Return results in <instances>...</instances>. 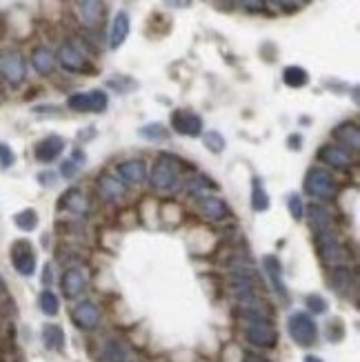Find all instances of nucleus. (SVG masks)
I'll return each mask as SVG.
<instances>
[{
    "label": "nucleus",
    "instance_id": "obj_1",
    "mask_svg": "<svg viewBox=\"0 0 360 362\" xmlns=\"http://www.w3.org/2000/svg\"><path fill=\"white\" fill-rule=\"evenodd\" d=\"M313 238H316V252L325 265H329V267L345 265L347 252L338 238V233H336V229H334V224L316 229L313 231Z\"/></svg>",
    "mask_w": 360,
    "mask_h": 362
},
{
    "label": "nucleus",
    "instance_id": "obj_2",
    "mask_svg": "<svg viewBox=\"0 0 360 362\" xmlns=\"http://www.w3.org/2000/svg\"><path fill=\"white\" fill-rule=\"evenodd\" d=\"M152 187L158 191H174L180 183V163L172 154H161L152 167Z\"/></svg>",
    "mask_w": 360,
    "mask_h": 362
},
{
    "label": "nucleus",
    "instance_id": "obj_3",
    "mask_svg": "<svg viewBox=\"0 0 360 362\" xmlns=\"http://www.w3.org/2000/svg\"><path fill=\"white\" fill-rule=\"evenodd\" d=\"M287 331L298 347H313L318 340V327L307 311H294L287 318Z\"/></svg>",
    "mask_w": 360,
    "mask_h": 362
},
{
    "label": "nucleus",
    "instance_id": "obj_4",
    "mask_svg": "<svg viewBox=\"0 0 360 362\" xmlns=\"http://www.w3.org/2000/svg\"><path fill=\"white\" fill-rule=\"evenodd\" d=\"M302 187H305V191L309 196L318 198V200H336V196H338V183H336V178L325 172V169H318V167H311L305 180H302Z\"/></svg>",
    "mask_w": 360,
    "mask_h": 362
},
{
    "label": "nucleus",
    "instance_id": "obj_5",
    "mask_svg": "<svg viewBox=\"0 0 360 362\" xmlns=\"http://www.w3.org/2000/svg\"><path fill=\"white\" fill-rule=\"evenodd\" d=\"M247 343L261 349H274L278 345V331L269 318H245Z\"/></svg>",
    "mask_w": 360,
    "mask_h": 362
},
{
    "label": "nucleus",
    "instance_id": "obj_6",
    "mask_svg": "<svg viewBox=\"0 0 360 362\" xmlns=\"http://www.w3.org/2000/svg\"><path fill=\"white\" fill-rule=\"evenodd\" d=\"M67 107L76 114H103L109 107V96L103 89H92V92H76L67 98Z\"/></svg>",
    "mask_w": 360,
    "mask_h": 362
},
{
    "label": "nucleus",
    "instance_id": "obj_7",
    "mask_svg": "<svg viewBox=\"0 0 360 362\" xmlns=\"http://www.w3.org/2000/svg\"><path fill=\"white\" fill-rule=\"evenodd\" d=\"M56 63H58L65 72L69 74H89L92 69V63H89L87 56L76 47L74 42H63L58 54H56Z\"/></svg>",
    "mask_w": 360,
    "mask_h": 362
},
{
    "label": "nucleus",
    "instance_id": "obj_8",
    "mask_svg": "<svg viewBox=\"0 0 360 362\" xmlns=\"http://www.w3.org/2000/svg\"><path fill=\"white\" fill-rule=\"evenodd\" d=\"M329 287L343 298H354L358 296V276L356 271L347 265H336L329 271Z\"/></svg>",
    "mask_w": 360,
    "mask_h": 362
},
{
    "label": "nucleus",
    "instance_id": "obj_9",
    "mask_svg": "<svg viewBox=\"0 0 360 362\" xmlns=\"http://www.w3.org/2000/svg\"><path fill=\"white\" fill-rule=\"evenodd\" d=\"M0 74H3V78L9 83V85H22V81H25L27 76V65H25V58H22L20 51H5L3 58H0Z\"/></svg>",
    "mask_w": 360,
    "mask_h": 362
},
{
    "label": "nucleus",
    "instance_id": "obj_10",
    "mask_svg": "<svg viewBox=\"0 0 360 362\" xmlns=\"http://www.w3.org/2000/svg\"><path fill=\"white\" fill-rule=\"evenodd\" d=\"M354 158H356L354 154H350L338 145H322L318 149V161L336 169V172H350L354 167Z\"/></svg>",
    "mask_w": 360,
    "mask_h": 362
},
{
    "label": "nucleus",
    "instance_id": "obj_11",
    "mask_svg": "<svg viewBox=\"0 0 360 362\" xmlns=\"http://www.w3.org/2000/svg\"><path fill=\"white\" fill-rule=\"evenodd\" d=\"M172 129L180 135H187V138H198L202 133V118L196 111L176 109L172 114Z\"/></svg>",
    "mask_w": 360,
    "mask_h": 362
},
{
    "label": "nucleus",
    "instance_id": "obj_12",
    "mask_svg": "<svg viewBox=\"0 0 360 362\" xmlns=\"http://www.w3.org/2000/svg\"><path fill=\"white\" fill-rule=\"evenodd\" d=\"M100 318H103V313H100L98 304L92 302V300H83L78 302L76 307L72 309V320L78 329L83 331H94L96 327L100 324Z\"/></svg>",
    "mask_w": 360,
    "mask_h": 362
},
{
    "label": "nucleus",
    "instance_id": "obj_13",
    "mask_svg": "<svg viewBox=\"0 0 360 362\" xmlns=\"http://www.w3.org/2000/svg\"><path fill=\"white\" fill-rule=\"evenodd\" d=\"M11 260H14V269L20 276H33L36 271V254L27 240H16L14 247H11Z\"/></svg>",
    "mask_w": 360,
    "mask_h": 362
},
{
    "label": "nucleus",
    "instance_id": "obj_14",
    "mask_svg": "<svg viewBox=\"0 0 360 362\" xmlns=\"http://www.w3.org/2000/svg\"><path fill=\"white\" fill-rule=\"evenodd\" d=\"M60 289L65 293V298H78V296H83L85 289H87V274H85V269L83 267H67L65 269V274L60 278Z\"/></svg>",
    "mask_w": 360,
    "mask_h": 362
},
{
    "label": "nucleus",
    "instance_id": "obj_15",
    "mask_svg": "<svg viewBox=\"0 0 360 362\" xmlns=\"http://www.w3.org/2000/svg\"><path fill=\"white\" fill-rule=\"evenodd\" d=\"M334 138L338 142V147L347 149L350 154H358L360 149V129H358V122L356 120H345L341 122L338 127L334 129Z\"/></svg>",
    "mask_w": 360,
    "mask_h": 362
},
{
    "label": "nucleus",
    "instance_id": "obj_16",
    "mask_svg": "<svg viewBox=\"0 0 360 362\" xmlns=\"http://www.w3.org/2000/svg\"><path fill=\"white\" fill-rule=\"evenodd\" d=\"M116 172L127 185H142L147 180V165L142 158H129V161L118 163Z\"/></svg>",
    "mask_w": 360,
    "mask_h": 362
},
{
    "label": "nucleus",
    "instance_id": "obj_17",
    "mask_svg": "<svg viewBox=\"0 0 360 362\" xmlns=\"http://www.w3.org/2000/svg\"><path fill=\"white\" fill-rule=\"evenodd\" d=\"M263 269H265L269 282H272L274 291L278 293V298L287 302L289 293H287L285 280H283V267H280V260L276 256H263Z\"/></svg>",
    "mask_w": 360,
    "mask_h": 362
},
{
    "label": "nucleus",
    "instance_id": "obj_18",
    "mask_svg": "<svg viewBox=\"0 0 360 362\" xmlns=\"http://www.w3.org/2000/svg\"><path fill=\"white\" fill-rule=\"evenodd\" d=\"M131 29V18L125 9H120L118 14L111 20V29H109V49H118L122 42L127 40Z\"/></svg>",
    "mask_w": 360,
    "mask_h": 362
},
{
    "label": "nucleus",
    "instance_id": "obj_19",
    "mask_svg": "<svg viewBox=\"0 0 360 362\" xmlns=\"http://www.w3.org/2000/svg\"><path fill=\"white\" fill-rule=\"evenodd\" d=\"M63 149H65V138L63 135L51 133L36 145V158L40 163H54L56 158L63 154Z\"/></svg>",
    "mask_w": 360,
    "mask_h": 362
},
{
    "label": "nucleus",
    "instance_id": "obj_20",
    "mask_svg": "<svg viewBox=\"0 0 360 362\" xmlns=\"http://www.w3.org/2000/svg\"><path fill=\"white\" fill-rule=\"evenodd\" d=\"M78 14H81V20L87 27H98L105 18V3L103 0H81Z\"/></svg>",
    "mask_w": 360,
    "mask_h": 362
},
{
    "label": "nucleus",
    "instance_id": "obj_21",
    "mask_svg": "<svg viewBox=\"0 0 360 362\" xmlns=\"http://www.w3.org/2000/svg\"><path fill=\"white\" fill-rule=\"evenodd\" d=\"M56 54L44 47V44H40V47H36L31 51V67L36 69V74L40 76H51L56 72Z\"/></svg>",
    "mask_w": 360,
    "mask_h": 362
},
{
    "label": "nucleus",
    "instance_id": "obj_22",
    "mask_svg": "<svg viewBox=\"0 0 360 362\" xmlns=\"http://www.w3.org/2000/svg\"><path fill=\"white\" fill-rule=\"evenodd\" d=\"M198 209L205 218L209 220H222L229 216V207L227 202L216 198V196H202L198 198Z\"/></svg>",
    "mask_w": 360,
    "mask_h": 362
},
{
    "label": "nucleus",
    "instance_id": "obj_23",
    "mask_svg": "<svg viewBox=\"0 0 360 362\" xmlns=\"http://www.w3.org/2000/svg\"><path fill=\"white\" fill-rule=\"evenodd\" d=\"M60 205L67 211L76 213V216H85V213H89V200L78 187H72L69 191H67V194L60 198Z\"/></svg>",
    "mask_w": 360,
    "mask_h": 362
},
{
    "label": "nucleus",
    "instance_id": "obj_24",
    "mask_svg": "<svg viewBox=\"0 0 360 362\" xmlns=\"http://www.w3.org/2000/svg\"><path fill=\"white\" fill-rule=\"evenodd\" d=\"M100 358L105 362H129V349L118 338H107L100 347Z\"/></svg>",
    "mask_w": 360,
    "mask_h": 362
},
{
    "label": "nucleus",
    "instance_id": "obj_25",
    "mask_svg": "<svg viewBox=\"0 0 360 362\" xmlns=\"http://www.w3.org/2000/svg\"><path fill=\"white\" fill-rule=\"evenodd\" d=\"M98 191L105 200H111V202H116L125 196V187H122L118 183V178H114L111 174H103L98 178Z\"/></svg>",
    "mask_w": 360,
    "mask_h": 362
},
{
    "label": "nucleus",
    "instance_id": "obj_26",
    "mask_svg": "<svg viewBox=\"0 0 360 362\" xmlns=\"http://www.w3.org/2000/svg\"><path fill=\"white\" fill-rule=\"evenodd\" d=\"M42 343L51 352H63L65 349V331L58 324H44L42 327Z\"/></svg>",
    "mask_w": 360,
    "mask_h": 362
},
{
    "label": "nucleus",
    "instance_id": "obj_27",
    "mask_svg": "<svg viewBox=\"0 0 360 362\" xmlns=\"http://www.w3.org/2000/svg\"><path fill=\"white\" fill-rule=\"evenodd\" d=\"M283 83L291 89H302L309 83V74H307V69H302L298 65H289L283 72Z\"/></svg>",
    "mask_w": 360,
    "mask_h": 362
},
{
    "label": "nucleus",
    "instance_id": "obj_28",
    "mask_svg": "<svg viewBox=\"0 0 360 362\" xmlns=\"http://www.w3.org/2000/svg\"><path fill=\"white\" fill-rule=\"evenodd\" d=\"M138 133H140V138L149 140V142H165L167 138H170V129H167L163 122L142 124V127L138 129Z\"/></svg>",
    "mask_w": 360,
    "mask_h": 362
},
{
    "label": "nucleus",
    "instance_id": "obj_29",
    "mask_svg": "<svg viewBox=\"0 0 360 362\" xmlns=\"http://www.w3.org/2000/svg\"><path fill=\"white\" fill-rule=\"evenodd\" d=\"M269 205H272V200H269V196H267L263 180L254 178V183H252V207H254V211H267Z\"/></svg>",
    "mask_w": 360,
    "mask_h": 362
},
{
    "label": "nucleus",
    "instance_id": "obj_30",
    "mask_svg": "<svg viewBox=\"0 0 360 362\" xmlns=\"http://www.w3.org/2000/svg\"><path fill=\"white\" fill-rule=\"evenodd\" d=\"M38 304H40V311H42L44 315H49V318H54V315H58V311H60V300H58V296H56V293L49 291V289H44V291L40 293Z\"/></svg>",
    "mask_w": 360,
    "mask_h": 362
},
{
    "label": "nucleus",
    "instance_id": "obj_31",
    "mask_svg": "<svg viewBox=\"0 0 360 362\" xmlns=\"http://www.w3.org/2000/svg\"><path fill=\"white\" fill-rule=\"evenodd\" d=\"M16 227L22 229V231H33L38 227V213L33 211V209H22L20 213H16Z\"/></svg>",
    "mask_w": 360,
    "mask_h": 362
},
{
    "label": "nucleus",
    "instance_id": "obj_32",
    "mask_svg": "<svg viewBox=\"0 0 360 362\" xmlns=\"http://www.w3.org/2000/svg\"><path fill=\"white\" fill-rule=\"evenodd\" d=\"M202 135V142H205V147L211 151V154H222L224 147H227V142H224V135L220 131H205L200 133Z\"/></svg>",
    "mask_w": 360,
    "mask_h": 362
},
{
    "label": "nucleus",
    "instance_id": "obj_33",
    "mask_svg": "<svg viewBox=\"0 0 360 362\" xmlns=\"http://www.w3.org/2000/svg\"><path fill=\"white\" fill-rule=\"evenodd\" d=\"M107 87L114 89V92H118V94H129L138 87V83L131 81L129 76H111L107 81Z\"/></svg>",
    "mask_w": 360,
    "mask_h": 362
},
{
    "label": "nucleus",
    "instance_id": "obj_34",
    "mask_svg": "<svg viewBox=\"0 0 360 362\" xmlns=\"http://www.w3.org/2000/svg\"><path fill=\"white\" fill-rule=\"evenodd\" d=\"M309 3L311 0H269V5H274L276 9H283V11H287V14H294V11L302 9Z\"/></svg>",
    "mask_w": 360,
    "mask_h": 362
},
{
    "label": "nucleus",
    "instance_id": "obj_35",
    "mask_svg": "<svg viewBox=\"0 0 360 362\" xmlns=\"http://www.w3.org/2000/svg\"><path fill=\"white\" fill-rule=\"evenodd\" d=\"M307 309L309 313L313 315H320V313H327V300H325L320 293H311V296H307Z\"/></svg>",
    "mask_w": 360,
    "mask_h": 362
},
{
    "label": "nucleus",
    "instance_id": "obj_36",
    "mask_svg": "<svg viewBox=\"0 0 360 362\" xmlns=\"http://www.w3.org/2000/svg\"><path fill=\"white\" fill-rule=\"evenodd\" d=\"M287 205H289V213H291V218L302 220V216H305V207H302V200H300V196L291 194V196L287 198Z\"/></svg>",
    "mask_w": 360,
    "mask_h": 362
},
{
    "label": "nucleus",
    "instance_id": "obj_37",
    "mask_svg": "<svg viewBox=\"0 0 360 362\" xmlns=\"http://www.w3.org/2000/svg\"><path fill=\"white\" fill-rule=\"evenodd\" d=\"M240 9H245L247 14H261L267 7V0H238Z\"/></svg>",
    "mask_w": 360,
    "mask_h": 362
},
{
    "label": "nucleus",
    "instance_id": "obj_38",
    "mask_svg": "<svg viewBox=\"0 0 360 362\" xmlns=\"http://www.w3.org/2000/svg\"><path fill=\"white\" fill-rule=\"evenodd\" d=\"M14 163H16V156L11 151V147L7 142H0V167L9 169Z\"/></svg>",
    "mask_w": 360,
    "mask_h": 362
},
{
    "label": "nucleus",
    "instance_id": "obj_39",
    "mask_svg": "<svg viewBox=\"0 0 360 362\" xmlns=\"http://www.w3.org/2000/svg\"><path fill=\"white\" fill-rule=\"evenodd\" d=\"M329 324H334V329L329 327V340H334V343H338L341 338L345 336V327H343V322L338 320V318H334Z\"/></svg>",
    "mask_w": 360,
    "mask_h": 362
},
{
    "label": "nucleus",
    "instance_id": "obj_40",
    "mask_svg": "<svg viewBox=\"0 0 360 362\" xmlns=\"http://www.w3.org/2000/svg\"><path fill=\"white\" fill-rule=\"evenodd\" d=\"M76 169H78V165L72 161V158H69V161H65L63 163V167H60V174L65 176V178H74L76 176Z\"/></svg>",
    "mask_w": 360,
    "mask_h": 362
},
{
    "label": "nucleus",
    "instance_id": "obj_41",
    "mask_svg": "<svg viewBox=\"0 0 360 362\" xmlns=\"http://www.w3.org/2000/svg\"><path fill=\"white\" fill-rule=\"evenodd\" d=\"M240 362H272V360H269L267 356H263V354H258V352H245Z\"/></svg>",
    "mask_w": 360,
    "mask_h": 362
},
{
    "label": "nucleus",
    "instance_id": "obj_42",
    "mask_svg": "<svg viewBox=\"0 0 360 362\" xmlns=\"http://www.w3.org/2000/svg\"><path fill=\"white\" fill-rule=\"evenodd\" d=\"M163 3L172 9H189L191 7V0H163Z\"/></svg>",
    "mask_w": 360,
    "mask_h": 362
},
{
    "label": "nucleus",
    "instance_id": "obj_43",
    "mask_svg": "<svg viewBox=\"0 0 360 362\" xmlns=\"http://www.w3.org/2000/svg\"><path fill=\"white\" fill-rule=\"evenodd\" d=\"M51 267L49 265H44V269H42V282H44V287L47 285H51Z\"/></svg>",
    "mask_w": 360,
    "mask_h": 362
},
{
    "label": "nucleus",
    "instance_id": "obj_44",
    "mask_svg": "<svg viewBox=\"0 0 360 362\" xmlns=\"http://www.w3.org/2000/svg\"><path fill=\"white\" fill-rule=\"evenodd\" d=\"M287 145H289V147H296V149H298V147L302 145V138H300V135H289Z\"/></svg>",
    "mask_w": 360,
    "mask_h": 362
},
{
    "label": "nucleus",
    "instance_id": "obj_45",
    "mask_svg": "<svg viewBox=\"0 0 360 362\" xmlns=\"http://www.w3.org/2000/svg\"><path fill=\"white\" fill-rule=\"evenodd\" d=\"M305 362H322V360L316 358V356H305Z\"/></svg>",
    "mask_w": 360,
    "mask_h": 362
},
{
    "label": "nucleus",
    "instance_id": "obj_46",
    "mask_svg": "<svg viewBox=\"0 0 360 362\" xmlns=\"http://www.w3.org/2000/svg\"><path fill=\"white\" fill-rule=\"evenodd\" d=\"M5 289H7L5 287V280H3V276H0V293H5Z\"/></svg>",
    "mask_w": 360,
    "mask_h": 362
}]
</instances>
